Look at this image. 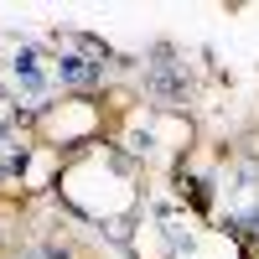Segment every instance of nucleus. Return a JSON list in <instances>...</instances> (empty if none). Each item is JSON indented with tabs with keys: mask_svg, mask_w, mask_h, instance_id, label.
Masks as SVG:
<instances>
[{
	"mask_svg": "<svg viewBox=\"0 0 259 259\" xmlns=\"http://www.w3.org/2000/svg\"><path fill=\"white\" fill-rule=\"evenodd\" d=\"M52 73H57L62 83H73V89H89V83L104 73V62H94V57H57Z\"/></svg>",
	"mask_w": 259,
	"mask_h": 259,
	"instance_id": "obj_2",
	"label": "nucleus"
},
{
	"mask_svg": "<svg viewBox=\"0 0 259 259\" xmlns=\"http://www.w3.org/2000/svg\"><path fill=\"white\" fill-rule=\"evenodd\" d=\"M182 89H187V83L171 73V68H156V73H150V94H156V99H177Z\"/></svg>",
	"mask_w": 259,
	"mask_h": 259,
	"instance_id": "obj_3",
	"label": "nucleus"
},
{
	"mask_svg": "<svg viewBox=\"0 0 259 259\" xmlns=\"http://www.w3.org/2000/svg\"><path fill=\"white\" fill-rule=\"evenodd\" d=\"M6 140H11V130H6V124H0V145H6Z\"/></svg>",
	"mask_w": 259,
	"mask_h": 259,
	"instance_id": "obj_4",
	"label": "nucleus"
},
{
	"mask_svg": "<svg viewBox=\"0 0 259 259\" xmlns=\"http://www.w3.org/2000/svg\"><path fill=\"white\" fill-rule=\"evenodd\" d=\"M11 78H16V89L26 94V99H41V94H47V68H41L36 52H21V57L11 62Z\"/></svg>",
	"mask_w": 259,
	"mask_h": 259,
	"instance_id": "obj_1",
	"label": "nucleus"
}]
</instances>
